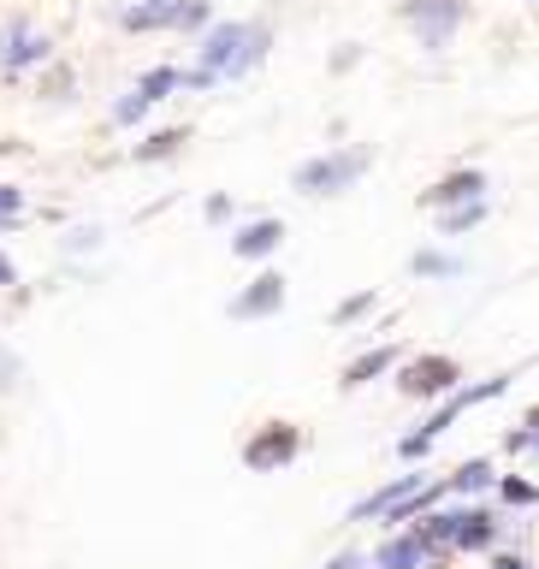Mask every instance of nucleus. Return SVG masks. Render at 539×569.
<instances>
[{"label":"nucleus","instance_id":"1","mask_svg":"<svg viewBox=\"0 0 539 569\" xmlns=\"http://www.w3.org/2000/svg\"><path fill=\"white\" fill-rule=\"evenodd\" d=\"M261 54H267V24H214L196 48V71L208 83L243 78L250 66H261Z\"/></svg>","mask_w":539,"mask_h":569},{"label":"nucleus","instance_id":"2","mask_svg":"<svg viewBox=\"0 0 539 569\" xmlns=\"http://www.w3.org/2000/svg\"><path fill=\"white\" fill-rule=\"evenodd\" d=\"M509 379H516V374H492V379H480V386H457V391H450V398L439 403V410H433L427 421H421V433H410V440H403L398 451H403V457H410V463H415V457H427V451H433V440L457 428V416H469L474 403H492V398H504V391H509Z\"/></svg>","mask_w":539,"mask_h":569},{"label":"nucleus","instance_id":"3","mask_svg":"<svg viewBox=\"0 0 539 569\" xmlns=\"http://www.w3.org/2000/svg\"><path fill=\"white\" fill-rule=\"evenodd\" d=\"M368 167H374V155H368V149L314 155V160H302V167H297V190H302V196H339V190H349Z\"/></svg>","mask_w":539,"mask_h":569},{"label":"nucleus","instance_id":"4","mask_svg":"<svg viewBox=\"0 0 539 569\" xmlns=\"http://www.w3.org/2000/svg\"><path fill=\"white\" fill-rule=\"evenodd\" d=\"M403 19H410V31L421 36V48L445 54L450 36L462 31V19H469V7H462V0H410V7H403Z\"/></svg>","mask_w":539,"mask_h":569},{"label":"nucleus","instance_id":"5","mask_svg":"<svg viewBox=\"0 0 539 569\" xmlns=\"http://www.w3.org/2000/svg\"><path fill=\"white\" fill-rule=\"evenodd\" d=\"M297 451H302V428H290V421H267V428L243 445V463H250L255 475H273V469H285V463H297Z\"/></svg>","mask_w":539,"mask_h":569},{"label":"nucleus","instance_id":"6","mask_svg":"<svg viewBox=\"0 0 539 569\" xmlns=\"http://www.w3.org/2000/svg\"><path fill=\"white\" fill-rule=\"evenodd\" d=\"M462 368L450 356H415L398 368V391L403 398H445V391H457Z\"/></svg>","mask_w":539,"mask_h":569},{"label":"nucleus","instance_id":"7","mask_svg":"<svg viewBox=\"0 0 539 569\" xmlns=\"http://www.w3.org/2000/svg\"><path fill=\"white\" fill-rule=\"evenodd\" d=\"M427 208H469V202H486V172H474V167H462V172H450V179H439L427 190Z\"/></svg>","mask_w":539,"mask_h":569},{"label":"nucleus","instance_id":"8","mask_svg":"<svg viewBox=\"0 0 539 569\" xmlns=\"http://www.w3.org/2000/svg\"><path fill=\"white\" fill-rule=\"evenodd\" d=\"M279 309H285V280L279 273H255V285L231 297V320H261V315H279Z\"/></svg>","mask_w":539,"mask_h":569},{"label":"nucleus","instance_id":"9","mask_svg":"<svg viewBox=\"0 0 539 569\" xmlns=\"http://www.w3.org/2000/svg\"><path fill=\"white\" fill-rule=\"evenodd\" d=\"M54 54V42L48 36H36L31 24H12L7 36H0V66L7 71H24V66H42Z\"/></svg>","mask_w":539,"mask_h":569},{"label":"nucleus","instance_id":"10","mask_svg":"<svg viewBox=\"0 0 539 569\" xmlns=\"http://www.w3.org/2000/svg\"><path fill=\"white\" fill-rule=\"evenodd\" d=\"M421 487H427V480H421V475H398V480H386V487L374 492V499H362L356 510H349V522H368V516H386V510H398L403 499H415Z\"/></svg>","mask_w":539,"mask_h":569},{"label":"nucleus","instance_id":"11","mask_svg":"<svg viewBox=\"0 0 539 569\" xmlns=\"http://www.w3.org/2000/svg\"><path fill=\"white\" fill-rule=\"evenodd\" d=\"M421 564H439L427 546H421V534H398V539H386L380 551H374V569H421Z\"/></svg>","mask_w":539,"mask_h":569},{"label":"nucleus","instance_id":"12","mask_svg":"<svg viewBox=\"0 0 539 569\" xmlns=\"http://www.w3.org/2000/svg\"><path fill=\"white\" fill-rule=\"evenodd\" d=\"M279 243H285V220H255V226H243L238 238H231V255L255 261V255H273Z\"/></svg>","mask_w":539,"mask_h":569},{"label":"nucleus","instance_id":"13","mask_svg":"<svg viewBox=\"0 0 539 569\" xmlns=\"http://www.w3.org/2000/svg\"><path fill=\"white\" fill-rule=\"evenodd\" d=\"M498 539V516L492 510H462V528H457V551H486Z\"/></svg>","mask_w":539,"mask_h":569},{"label":"nucleus","instance_id":"14","mask_svg":"<svg viewBox=\"0 0 539 569\" xmlns=\"http://www.w3.org/2000/svg\"><path fill=\"white\" fill-rule=\"evenodd\" d=\"M391 362H398V350H391V344L368 350V356H356V362L344 368V386H368V379H380V374L391 368Z\"/></svg>","mask_w":539,"mask_h":569},{"label":"nucleus","instance_id":"15","mask_svg":"<svg viewBox=\"0 0 539 569\" xmlns=\"http://www.w3.org/2000/svg\"><path fill=\"white\" fill-rule=\"evenodd\" d=\"M486 487H492V463H486V457L462 463V469L445 480V492H486Z\"/></svg>","mask_w":539,"mask_h":569},{"label":"nucleus","instance_id":"16","mask_svg":"<svg viewBox=\"0 0 539 569\" xmlns=\"http://www.w3.org/2000/svg\"><path fill=\"white\" fill-rule=\"evenodd\" d=\"M179 83H184V71H172V66H154V71H142V83H137V90H142V95H149L154 107H160V101H167L172 90H179Z\"/></svg>","mask_w":539,"mask_h":569},{"label":"nucleus","instance_id":"17","mask_svg":"<svg viewBox=\"0 0 539 569\" xmlns=\"http://www.w3.org/2000/svg\"><path fill=\"white\" fill-rule=\"evenodd\" d=\"M415 273H421V280H457L462 261L445 255V250H421V255H415Z\"/></svg>","mask_w":539,"mask_h":569},{"label":"nucleus","instance_id":"18","mask_svg":"<svg viewBox=\"0 0 539 569\" xmlns=\"http://www.w3.org/2000/svg\"><path fill=\"white\" fill-rule=\"evenodd\" d=\"M179 143H191V130L184 125H172V130H154L149 143H137V160H160V155H172Z\"/></svg>","mask_w":539,"mask_h":569},{"label":"nucleus","instance_id":"19","mask_svg":"<svg viewBox=\"0 0 539 569\" xmlns=\"http://www.w3.org/2000/svg\"><path fill=\"white\" fill-rule=\"evenodd\" d=\"M202 19H208V0H172V19H167V31H196Z\"/></svg>","mask_w":539,"mask_h":569},{"label":"nucleus","instance_id":"20","mask_svg":"<svg viewBox=\"0 0 539 569\" xmlns=\"http://www.w3.org/2000/svg\"><path fill=\"white\" fill-rule=\"evenodd\" d=\"M486 220V202H469V208H450L445 214V238H462V231H474Z\"/></svg>","mask_w":539,"mask_h":569},{"label":"nucleus","instance_id":"21","mask_svg":"<svg viewBox=\"0 0 539 569\" xmlns=\"http://www.w3.org/2000/svg\"><path fill=\"white\" fill-rule=\"evenodd\" d=\"M149 107H154L149 95H142V90H130L125 101H113V125H137V120H142V113H149Z\"/></svg>","mask_w":539,"mask_h":569},{"label":"nucleus","instance_id":"22","mask_svg":"<svg viewBox=\"0 0 539 569\" xmlns=\"http://www.w3.org/2000/svg\"><path fill=\"white\" fill-rule=\"evenodd\" d=\"M19 214H24V190L19 184H0V231L19 226Z\"/></svg>","mask_w":539,"mask_h":569},{"label":"nucleus","instance_id":"23","mask_svg":"<svg viewBox=\"0 0 539 569\" xmlns=\"http://www.w3.org/2000/svg\"><path fill=\"white\" fill-rule=\"evenodd\" d=\"M374 309V291H356V297H344L339 309H332V327H344V320H356V315H368Z\"/></svg>","mask_w":539,"mask_h":569},{"label":"nucleus","instance_id":"24","mask_svg":"<svg viewBox=\"0 0 539 569\" xmlns=\"http://www.w3.org/2000/svg\"><path fill=\"white\" fill-rule=\"evenodd\" d=\"M498 492H504L509 504H539V487H534V480H516V475L498 480Z\"/></svg>","mask_w":539,"mask_h":569},{"label":"nucleus","instance_id":"25","mask_svg":"<svg viewBox=\"0 0 539 569\" xmlns=\"http://www.w3.org/2000/svg\"><path fill=\"white\" fill-rule=\"evenodd\" d=\"M326 569H374V558H362V551H339Z\"/></svg>","mask_w":539,"mask_h":569},{"label":"nucleus","instance_id":"26","mask_svg":"<svg viewBox=\"0 0 539 569\" xmlns=\"http://www.w3.org/2000/svg\"><path fill=\"white\" fill-rule=\"evenodd\" d=\"M95 243H101V231H95V226L71 231V250H78V255H83V250H95Z\"/></svg>","mask_w":539,"mask_h":569},{"label":"nucleus","instance_id":"27","mask_svg":"<svg viewBox=\"0 0 539 569\" xmlns=\"http://www.w3.org/2000/svg\"><path fill=\"white\" fill-rule=\"evenodd\" d=\"M12 379H19V362H12V356H7V350H0V391H7V386H12Z\"/></svg>","mask_w":539,"mask_h":569},{"label":"nucleus","instance_id":"28","mask_svg":"<svg viewBox=\"0 0 539 569\" xmlns=\"http://www.w3.org/2000/svg\"><path fill=\"white\" fill-rule=\"evenodd\" d=\"M208 220H231V202L226 196H208Z\"/></svg>","mask_w":539,"mask_h":569},{"label":"nucleus","instance_id":"29","mask_svg":"<svg viewBox=\"0 0 539 569\" xmlns=\"http://www.w3.org/2000/svg\"><path fill=\"white\" fill-rule=\"evenodd\" d=\"M492 569H528V558H516V551H498V558H492Z\"/></svg>","mask_w":539,"mask_h":569},{"label":"nucleus","instance_id":"30","mask_svg":"<svg viewBox=\"0 0 539 569\" xmlns=\"http://www.w3.org/2000/svg\"><path fill=\"white\" fill-rule=\"evenodd\" d=\"M0 285H19V273H12V261L0 255Z\"/></svg>","mask_w":539,"mask_h":569}]
</instances>
